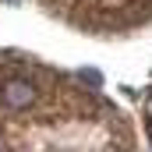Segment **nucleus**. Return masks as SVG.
Instances as JSON below:
<instances>
[{
    "mask_svg": "<svg viewBox=\"0 0 152 152\" xmlns=\"http://www.w3.org/2000/svg\"><path fill=\"white\" fill-rule=\"evenodd\" d=\"M0 99L11 106V110H25L36 103V85H28L25 78H7L4 88H0Z\"/></svg>",
    "mask_w": 152,
    "mask_h": 152,
    "instance_id": "1",
    "label": "nucleus"
}]
</instances>
